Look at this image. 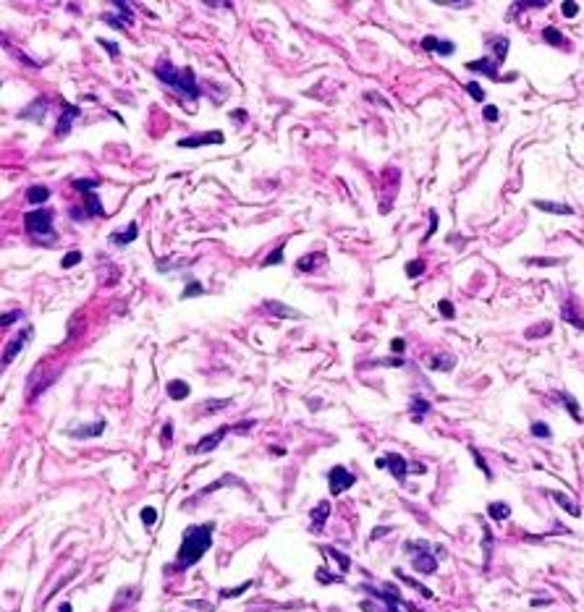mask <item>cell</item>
Returning <instances> with one entry per match:
<instances>
[{"label": "cell", "instance_id": "12", "mask_svg": "<svg viewBox=\"0 0 584 612\" xmlns=\"http://www.w3.org/2000/svg\"><path fill=\"white\" fill-rule=\"evenodd\" d=\"M466 68H469V71H474V74H482V76L492 79V82H498V76H500V71H498V63H495V61H490V58L469 61V63H466Z\"/></svg>", "mask_w": 584, "mask_h": 612}, {"label": "cell", "instance_id": "23", "mask_svg": "<svg viewBox=\"0 0 584 612\" xmlns=\"http://www.w3.org/2000/svg\"><path fill=\"white\" fill-rule=\"evenodd\" d=\"M27 199L32 204H45V202L50 199V189L48 186H29L27 189Z\"/></svg>", "mask_w": 584, "mask_h": 612}, {"label": "cell", "instance_id": "14", "mask_svg": "<svg viewBox=\"0 0 584 612\" xmlns=\"http://www.w3.org/2000/svg\"><path fill=\"white\" fill-rule=\"evenodd\" d=\"M136 236H139V225H136V220H131L129 225H126L123 233H121V230H113V233H110V244L129 246V244H134V241H136Z\"/></svg>", "mask_w": 584, "mask_h": 612}, {"label": "cell", "instance_id": "34", "mask_svg": "<svg viewBox=\"0 0 584 612\" xmlns=\"http://www.w3.org/2000/svg\"><path fill=\"white\" fill-rule=\"evenodd\" d=\"M411 408H417V416H414V421L419 424V421H422V416H425V413L430 411V403H427L425 398H414V400H411Z\"/></svg>", "mask_w": 584, "mask_h": 612}, {"label": "cell", "instance_id": "63", "mask_svg": "<svg viewBox=\"0 0 584 612\" xmlns=\"http://www.w3.org/2000/svg\"><path fill=\"white\" fill-rule=\"evenodd\" d=\"M58 612H74V607H71V604H68V602H63V604H61V609H58Z\"/></svg>", "mask_w": 584, "mask_h": 612}, {"label": "cell", "instance_id": "25", "mask_svg": "<svg viewBox=\"0 0 584 612\" xmlns=\"http://www.w3.org/2000/svg\"><path fill=\"white\" fill-rule=\"evenodd\" d=\"M550 497H553V500H555L560 507H563V510H566L568 515H581V510L576 507V502H574V500H568L563 492H550Z\"/></svg>", "mask_w": 584, "mask_h": 612}, {"label": "cell", "instance_id": "4", "mask_svg": "<svg viewBox=\"0 0 584 612\" xmlns=\"http://www.w3.org/2000/svg\"><path fill=\"white\" fill-rule=\"evenodd\" d=\"M328 484H330V494H341L357 484V476L346 466H333L328 473Z\"/></svg>", "mask_w": 584, "mask_h": 612}, {"label": "cell", "instance_id": "9", "mask_svg": "<svg viewBox=\"0 0 584 612\" xmlns=\"http://www.w3.org/2000/svg\"><path fill=\"white\" fill-rule=\"evenodd\" d=\"M228 432H233V426H220V429H215L212 434L202 437V440L191 447V453H194V455H199V453H212V450L223 442V437H225Z\"/></svg>", "mask_w": 584, "mask_h": 612}, {"label": "cell", "instance_id": "39", "mask_svg": "<svg viewBox=\"0 0 584 612\" xmlns=\"http://www.w3.org/2000/svg\"><path fill=\"white\" fill-rule=\"evenodd\" d=\"M547 0H519L513 3V11H524V8H545Z\"/></svg>", "mask_w": 584, "mask_h": 612}, {"label": "cell", "instance_id": "16", "mask_svg": "<svg viewBox=\"0 0 584 612\" xmlns=\"http://www.w3.org/2000/svg\"><path fill=\"white\" fill-rule=\"evenodd\" d=\"M330 515V502L328 500H323L320 502L315 510H312V534H323V526H325V518Z\"/></svg>", "mask_w": 584, "mask_h": 612}, {"label": "cell", "instance_id": "53", "mask_svg": "<svg viewBox=\"0 0 584 612\" xmlns=\"http://www.w3.org/2000/svg\"><path fill=\"white\" fill-rule=\"evenodd\" d=\"M375 364H380V366H404V359H401V356H393V359H377Z\"/></svg>", "mask_w": 584, "mask_h": 612}, {"label": "cell", "instance_id": "58", "mask_svg": "<svg viewBox=\"0 0 584 612\" xmlns=\"http://www.w3.org/2000/svg\"><path fill=\"white\" fill-rule=\"evenodd\" d=\"M186 607H199L204 612H212V604L210 602H186Z\"/></svg>", "mask_w": 584, "mask_h": 612}, {"label": "cell", "instance_id": "52", "mask_svg": "<svg viewBox=\"0 0 584 612\" xmlns=\"http://www.w3.org/2000/svg\"><path fill=\"white\" fill-rule=\"evenodd\" d=\"M482 115H485V121H487V123H495L500 113H498V108H495V105H487V108L482 110Z\"/></svg>", "mask_w": 584, "mask_h": 612}, {"label": "cell", "instance_id": "1", "mask_svg": "<svg viewBox=\"0 0 584 612\" xmlns=\"http://www.w3.org/2000/svg\"><path fill=\"white\" fill-rule=\"evenodd\" d=\"M212 531H215V523H199V526H186L184 528V536H181V547H178V555H176V562L170 565V570H186L191 565H197L207 549L212 547Z\"/></svg>", "mask_w": 584, "mask_h": 612}, {"label": "cell", "instance_id": "11", "mask_svg": "<svg viewBox=\"0 0 584 612\" xmlns=\"http://www.w3.org/2000/svg\"><path fill=\"white\" fill-rule=\"evenodd\" d=\"M102 432H105V421H92L87 426H71V429H66V437H71V440H89V437H100Z\"/></svg>", "mask_w": 584, "mask_h": 612}, {"label": "cell", "instance_id": "56", "mask_svg": "<svg viewBox=\"0 0 584 612\" xmlns=\"http://www.w3.org/2000/svg\"><path fill=\"white\" fill-rule=\"evenodd\" d=\"M254 424H257V421H251V419H246V421H238V424L233 426V432H249Z\"/></svg>", "mask_w": 584, "mask_h": 612}, {"label": "cell", "instance_id": "55", "mask_svg": "<svg viewBox=\"0 0 584 612\" xmlns=\"http://www.w3.org/2000/svg\"><path fill=\"white\" fill-rule=\"evenodd\" d=\"M438 309H440V314H443L445 319H451V317H453V306H451V301H440V304H438Z\"/></svg>", "mask_w": 584, "mask_h": 612}, {"label": "cell", "instance_id": "54", "mask_svg": "<svg viewBox=\"0 0 584 612\" xmlns=\"http://www.w3.org/2000/svg\"><path fill=\"white\" fill-rule=\"evenodd\" d=\"M576 14H579V6L574 3V0H566V3H563V16L571 19V16H576Z\"/></svg>", "mask_w": 584, "mask_h": 612}, {"label": "cell", "instance_id": "46", "mask_svg": "<svg viewBox=\"0 0 584 612\" xmlns=\"http://www.w3.org/2000/svg\"><path fill=\"white\" fill-rule=\"evenodd\" d=\"M21 317H24V311H21V309H16V311H6L3 319H0V325L8 327V325H14V322H16V319H21Z\"/></svg>", "mask_w": 584, "mask_h": 612}, {"label": "cell", "instance_id": "60", "mask_svg": "<svg viewBox=\"0 0 584 612\" xmlns=\"http://www.w3.org/2000/svg\"><path fill=\"white\" fill-rule=\"evenodd\" d=\"M170 437H173V426L165 424V426H163V442H165V445L170 442Z\"/></svg>", "mask_w": 584, "mask_h": 612}, {"label": "cell", "instance_id": "22", "mask_svg": "<svg viewBox=\"0 0 584 612\" xmlns=\"http://www.w3.org/2000/svg\"><path fill=\"white\" fill-rule=\"evenodd\" d=\"M487 515L492 518V521H506V518L511 515V507H508V502H490L487 505Z\"/></svg>", "mask_w": 584, "mask_h": 612}, {"label": "cell", "instance_id": "45", "mask_svg": "<svg viewBox=\"0 0 584 612\" xmlns=\"http://www.w3.org/2000/svg\"><path fill=\"white\" fill-rule=\"evenodd\" d=\"M560 398H563V403H566V408L571 411V416H574L576 421H581V413H579V408H576V400H574V398H571V395H566V392H563V395H560Z\"/></svg>", "mask_w": 584, "mask_h": 612}, {"label": "cell", "instance_id": "35", "mask_svg": "<svg viewBox=\"0 0 584 612\" xmlns=\"http://www.w3.org/2000/svg\"><path fill=\"white\" fill-rule=\"evenodd\" d=\"M246 588H251V581H246V583H241V586H236V588H223L220 591V599H233V596H241Z\"/></svg>", "mask_w": 584, "mask_h": 612}, {"label": "cell", "instance_id": "57", "mask_svg": "<svg viewBox=\"0 0 584 612\" xmlns=\"http://www.w3.org/2000/svg\"><path fill=\"white\" fill-rule=\"evenodd\" d=\"M435 228H438V212H430V228H427V236L425 238H430L435 233Z\"/></svg>", "mask_w": 584, "mask_h": 612}, {"label": "cell", "instance_id": "30", "mask_svg": "<svg viewBox=\"0 0 584 612\" xmlns=\"http://www.w3.org/2000/svg\"><path fill=\"white\" fill-rule=\"evenodd\" d=\"M406 278H419V275H425V270H427V264L422 262V259H414V262H406Z\"/></svg>", "mask_w": 584, "mask_h": 612}, {"label": "cell", "instance_id": "37", "mask_svg": "<svg viewBox=\"0 0 584 612\" xmlns=\"http://www.w3.org/2000/svg\"><path fill=\"white\" fill-rule=\"evenodd\" d=\"M396 575H398V578H401V581H406V583H411V586H414V588H417V591H422V596H432V591H430V588H427V586H422V583H417L414 578H409V575H406V573H401L398 568H396Z\"/></svg>", "mask_w": 584, "mask_h": 612}, {"label": "cell", "instance_id": "21", "mask_svg": "<svg viewBox=\"0 0 584 612\" xmlns=\"http://www.w3.org/2000/svg\"><path fill=\"white\" fill-rule=\"evenodd\" d=\"M323 262H325V254H323V251H317V254H309V257L299 259V264H296V267H299L302 272H307V270L312 272V270H317Z\"/></svg>", "mask_w": 584, "mask_h": 612}, {"label": "cell", "instance_id": "10", "mask_svg": "<svg viewBox=\"0 0 584 612\" xmlns=\"http://www.w3.org/2000/svg\"><path fill=\"white\" fill-rule=\"evenodd\" d=\"M225 136L220 131H210V134H197V136H184L178 139L176 144L178 147H186V149H194V147H204V144H223Z\"/></svg>", "mask_w": 584, "mask_h": 612}, {"label": "cell", "instance_id": "41", "mask_svg": "<svg viewBox=\"0 0 584 612\" xmlns=\"http://www.w3.org/2000/svg\"><path fill=\"white\" fill-rule=\"evenodd\" d=\"M82 262V251H68L66 257L61 259V264H63V270H68V267H74V264H79Z\"/></svg>", "mask_w": 584, "mask_h": 612}, {"label": "cell", "instance_id": "15", "mask_svg": "<svg viewBox=\"0 0 584 612\" xmlns=\"http://www.w3.org/2000/svg\"><path fill=\"white\" fill-rule=\"evenodd\" d=\"M265 309L278 319H302V311H296L294 306H285L280 301H265Z\"/></svg>", "mask_w": 584, "mask_h": 612}, {"label": "cell", "instance_id": "29", "mask_svg": "<svg viewBox=\"0 0 584 612\" xmlns=\"http://www.w3.org/2000/svg\"><path fill=\"white\" fill-rule=\"evenodd\" d=\"M71 186L79 189V191H84V194H89V191H95L100 186V178H76Z\"/></svg>", "mask_w": 584, "mask_h": 612}, {"label": "cell", "instance_id": "44", "mask_svg": "<svg viewBox=\"0 0 584 612\" xmlns=\"http://www.w3.org/2000/svg\"><path fill=\"white\" fill-rule=\"evenodd\" d=\"M155 521H157V510H155V507H142V523L144 526H155Z\"/></svg>", "mask_w": 584, "mask_h": 612}, {"label": "cell", "instance_id": "7", "mask_svg": "<svg viewBox=\"0 0 584 612\" xmlns=\"http://www.w3.org/2000/svg\"><path fill=\"white\" fill-rule=\"evenodd\" d=\"M411 562H414V570L422 573V575H432L435 570H438V560H435V555L430 552V544H427V541H422V549L414 552Z\"/></svg>", "mask_w": 584, "mask_h": 612}, {"label": "cell", "instance_id": "49", "mask_svg": "<svg viewBox=\"0 0 584 612\" xmlns=\"http://www.w3.org/2000/svg\"><path fill=\"white\" fill-rule=\"evenodd\" d=\"M317 581H320V583H341L343 578H341V575H328L325 568H320V570H317Z\"/></svg>", "mask_w": 584, "mask_h": 612}, {"label": "cell", "instance_id": "5", "mask_svg": "<svg viewBox=\"0 0 584 612\" xmlns=\"http://www.w3.org/2000/svg\"><path fill=\"white\" fill-rule=\"evenodd\" d=\"M377 468H388L398 481H406V473H409L411 463H406V458L398 455V453H388L383 458H377Z\"/></svg>", "mask_w": 584, "mask_h": 612}, {"label": "cell", "instance_id": "61", "mask_svg": "<svg viewBox=\"0 0 584 612\" xmlns=\"http://www.w3.org/2000/svg\"><path fill=\"white\" fill-rule=\"evenodd\" d=\"M388 531H391L388 526H377V531H372V539H380V536H385Z\"/></svg>", "mask_w": 584, "mask_h": 612}, {"label": "cell", "instance_id": "32", "mask_svg": "<svg viewBox=\"0 0 584 612\" xmlns=\"http://www.w3.org/2000/svg\"><path fill=\"white\" fill-rule=\"evenodd\" d=\"M113 8H116L118 11V16H123V21H126V24H134V14H131V3H121V0H116V3H110Z\"/></svg>", "mask_w": 584, "mask_h": 612}, {"label": "cell", "instance_id": "18", "mask_svg": "<svg viewBox=\"0 0 584 612\" xmlns=\"http://www.w3.org/2000/svg\"><path fill=\"white\" fill-rule=\"evenodd\" d=\"M84 207H87V215H89V217H105V207H102L97 191L84 194Z\"/></svg>", "mask_w": 584, "mask_h": 612}, {"label": "cell", "instance_id": "19", "mask_svg": "<svg viewBox=\"0 0 584 612\" xmlns=\"http://www.w3.org/2000/svg\"><path fill=\"white\" fill-rule=\"evenodd\" d=\"M540 212H550V215H574L568 204H558V202H545V199H534L532 202Z\"/></svg>", "mask_w": 584, "mask_h": 612}, {"label": "cell", "instance_id": "50", "mask_svg": "<svg viewBox=\"0 0 584 612\" xmlns=\"http://www.w3.org/2000/svg\"><path fill=\"white\" fill-rule=\"evenodd\" d=\"M469 450H472V455H474V460H477V466H479V468H482V473H485V476H487V479H492V471L487 468V463H485V458H482V455H479V453H477V450H474V447H469Z\"/></svg>", "mask_w": 584, "mask_h": 612}, {"label": "cell", "instance_id": "43", "mask_svg": "<svg viewBox=\"0 0 584 612\" xmlns=\"http://www.w3.org/2000/svg\"><path fill=\"white\" fill-rule=\"evenodd\" d=\"M204 291V288H202V283H197V280H191L186 288H184V293H181V298H191V296H199Z\"/></svg>", "mask_w": 584, "mask_h": 612}, {"label": "cell", "instance_id": "8", "mask_svg": "<svg viewBox=\"0 0 584 612\" xmlns=\"http://www.w3.org/2000/svg\"><path fill=\"white\" fill-rule=\"evenodd\" d=\"M79 115H82V108H76V105H68V102H63L61 118H58V123H55V136H58V139L68 136V131H71V126L79 121Z\"/></svg>", "mask_w": 584, "mask_h": 612}, {"label": "cell", "instance_id": "40", "mask_svg": "<svg viewBox=\"0 0 584 612\" xmlns=\"http://www.w3.org/2000/svg\"><path fill=\"white\" fill-rule=\"evenodd\" d=\"M466 92H469V97L477 100V102H482V100H485V89L479 87L477 82H469V84H466Z\"/></svg>", "mask_w": 584, "mask_h": 612}, {"label": "cell", "instance_id": "3", "mask_svg": "<svg viewBox=\"0 0 584 612\" xmlns=\"http://www.w3.org/2000/svg\"><path fill=\"white\" fill-rule=\"evenodd\" d=\"M24 228L29 236H53V212L45 210V207H37L24 215Z\"/></svg>", "mask_w": 584, "mask_h": 612}, {"label": "cell", "instance_id": "2", "mask_svg": "<svg viewBox=\"0 0 584 612\" xmlns=\"http://www.w3.org/2000/svg\"><path fill=\"white\" fill-rule=\"evenodd\" d=\"M155 76L163 82L168 89H173L176 95H181L184 100H199L202 97V89L194 79V71L191 68H176L170 61L160 58L155 63Z\"/></svg>", "mask_w": 584, "mask_h": 612}, {"label": "cell", "instance_id": "33", "mask_svg": "<svg viewBox=\"0 0 584 612\" xmlns=\"http://www.w3.org/2000/svg\"><path fill=\"white\" fill-rule=\"evenodd\" d=\"M283 244H278L275 249H272L270 254H267V257H265V262H262V264H265V267H270V264H283Z\"/></svg>", "mask_w": 584, "mask_h": 612}, {"label": "cell", "instance_id": "48", "mask_svg": "<svg viewBox=\"0 0 584 612\" xmlns=\"http://www.w3.org/2000/svg\"><path fill=\"white\" fill-rule=\"evenodd\" d=\"M102 21H105V24H113V29H129V24H126L123 19L113 16V14H105V16H102Z\"/></svg>", "mask_w": 584, "mask_h": 612}, {"label": "cell", "instance_id": "26", "mask_svg": "<svg viewBox=\"0 0 584 612\" xmlns=\"http://www.w3.org/2000/svg\"><path fill=\"white\" fill-rule=\"evenodd\" d=\"M228 406H231V398H212V400L204 403L202 413H204V416H210V413H217V411H223V408H228Z\"/></svg>", "mask_w": 584, "mask_h": 612}, {"label": "cell", "instance_id": "51", "mask_svg": "<svg viewBox=\"0 0 584 612\" xmlns=\"http://www.w3.org/2000/svg\"><path fill=\"white\" fill-rule=\"evenodd\" d=\"M435 6H451V8H469V0H435Z\"/></svg>", "mask_w": 584, "mask_h": 612}, {"label": "cell", "instance_id": "17", "mask_svg": "<svg viewBox=\"0 0 584 612\" xmlns=\"http://www.w3.org/2000/svg\"><path fill=\"white\" fill-rule=\"evenodd\" d=\"M422 48H425V50H435V53H440V55H451L456 45H453V42H448V40L425 37V40H422Z\"/></svg>", "mask_w": 584, "mask_h": 612}, {"label": "cell", "instance_id": "31", "mask_svg": "<svg viewBox=\"0 0 584 612\" xmlns=\"http://www.w3.org/2000/svg\"><path fill=\"white\" fill-rule=\"evenodd\" d=\"M542 37H545V42H550V45H566V37L555 27H545L542 29Z\"/></svg>", "mask_w": 584, "mask_h": 612}, {"label": "cell", "instance_id": "13", "mask_svg": "<svg viewBox=\"0 0 584 612\" xmlns=\"http://www.w3.org/2000/svg\"><path fill=\"white\" fill-rule=\"evenodd\" d=\"M45 115H48V100L40 97V100H34L32 105H27L24 110H21L19 118H21V121H37V123H42Z\"/></svg>", "mask_w": 584, "mask_h": 612}, {"label": "cell", "instance_id": "20", "mask_svg": "<svg viewBox=\"0 0 584 612\" xmlns=\"http://www.w3.org/2000/svg\"><path fill=\"white\" fill-rule=\"evenodd\" d=\"M165 390H168V398H173V400H184V398H189V392H191V387L186 382H181V379H170Z\"/></svg>", "mask_w": 584, "mask_h": 612}, {"label": "cell", "instance_id": "6", "mask_svg": "<svg viewBox=\"0 0 584 612\" xmlns=\"http://www.w3.org/2000/svg\"><path fill=\"white\" fill-rule=\"evenodd\" d=\"M32 325H27L24 330H21L19 335H14V338H11L8 343H6V351H3V366H8L11 361H14L16 359V356L21 353V351H24V345L29 343V338H32Z\"/></svg>", "mask_w": 584, "mask_h": 612}, {"label": "cell", "instance_id": "27", "mask_svg": "<svg viewBox=\"0 0 584 612\" xmlns=\"http://www.w3.org/2000/svg\"><path fill=\"white\" fill-rule=\"evenodd\" d=\"M223 484H238V487H241V484H244V481H241V479H236V476H223V479H217V481H212V484H210V487H204V489H202V492L197 494V497H202V494H210V492H215V489H220V487H223Z\"/></svg>", "mask_w": 584, "mask_h": 612}, {"label": "cell", "instance_id": "24", "mask_svg": "<svg viewBox=\"0 0 584 612\" xmlns=\"http://www.w3.org/2000/svg\"><path fill=\"white\" fill-rule=\"evenodd\" d=\"M456 366V359L448 353H440V356H432L430 361V369H438V372H451V369Z\"/></svg>", "mask_w": 584, "mask_h": 612}, {"label": "cell", "instance_id": "38", "mask_svg": "<svg viewBox=\"0 0 584 612\" xmlns=\"http://www.w3.org/2000/svg\"><path fill=\"white\" fill-rule=\"evenodd\" d=\"M323 552H325V555H330V557H336V560L341 562V570H349V565H351V560H349L346 555H341V552H338V549H333V547H325Z\"/></svg>", "mask_w": 584, "mask_h": 612}, {"label": "cell", "instance_id": "42", "mask_svg": "<svg viewBox=\"0 0 584 612\" xmlns=\"http://www.w3.org/2000/svg\"><path fill=\"white\" fill-rule=\"evenodd\" d=\"M560 314H563V317H566V322H571L574 327H584V325H581V319L574 314V309H571V304H566L563 309H560Z\"/></svg>", "mask_w": 584, "mask_h": 612}, {"label": "cell", "instance_id": "36", "mask_svg": "<svg viewBox=\"0 0 584 612\" xmlns=\"http://www.w3.org/2000/svg\"><path fill=\"white\" fill-rule=\"evenodd\" d=\"M532 434H534V437H542V440H550V437H553L550 426H547L545 421H534V424H532Z\"/></svg>", "mask_w": 584, "mask_h": 612}, {"label": "cell", "instance_id": "28", "mask_svg": "<svg viewBox=\"0 0 584 612\" xmlns=\"http://www.w3.org/2000/svg\"><path fill=\"white\" fill-rule=\"evenodd\" d=\"M492 50H495V58H498V66L506 61L508 55V37H498L495 42H492Z\"/></svg>", "mask_w": 584, "mask_h": 612}, {"label": "cell", "instance_id": "47", "mask_svg": "<svg viewBox=\"0 0 584 612\" xmlns=\"http://www.w3.org/2000/svg\"><path fill=\"white\" fill-rule=\"evenodd\" d=\"M97 45H100V48H105L110 58H118V55H121L118 45H116V42H110V40H102V37H100V40H97Z\"/></svg>", "mask_w": 584, "mask_h": 612}, {"label": "cell", "instance_id": "59", "mask_svg": "<svg viewBox=\"0 0 584 612\" xmlns=\"http://www.w3.org/2000/svg\"><path fill=\"white\" fill-rule=\"evenodd\" d=\"M391 351H393V353H401V351H404V340H401V338H393V340H391Z\"/></svg>", "mask_w": 584, "mask_h": 612}, {"label": "cell", "instance_id": "62", "mask_svg": "<svg viewBox=\"0 0 584 612\" xmlns=\"http://www.w3.org/2000/svg\"><path fill=\"white\" fill-rule=\"evenodd\" d=\"M84 215H87V212H82V210H71V217H74V220H82Z\"/></svg>", "mask_w": 584, "mask_h": 612}]
</instances>
